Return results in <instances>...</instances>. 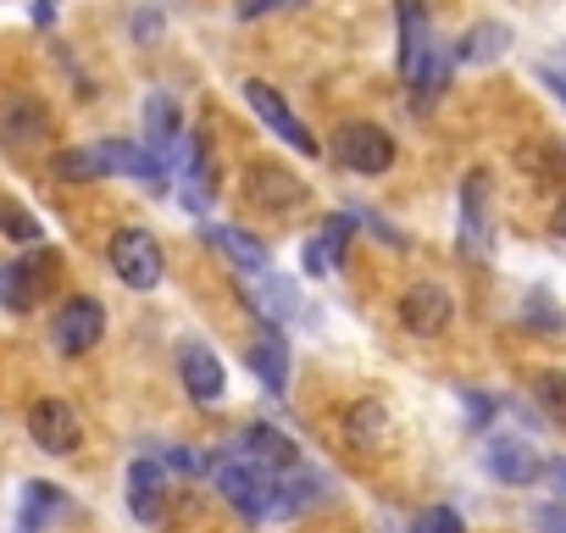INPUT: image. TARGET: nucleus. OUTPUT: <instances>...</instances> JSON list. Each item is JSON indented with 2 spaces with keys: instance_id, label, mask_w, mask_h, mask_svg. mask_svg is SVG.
<instances>
[{
  "instance_id": "1",
  "label": "nucleus",
  "mask_w": 566,
  "mask_h": 533,
  "mask_svg": "<svg viewBox=\"0 0 566 533\" xmlns=\"http://www.w3.org/2000/svg\"><path fill=\"white\" fill-rule=\"evenodd\" d=\"M211 478H217L222 500L239 505L250 522L290 516V505H283V489H277V467H266V461H255V456H222Z\"/></svg>"
},
{
  "instance_id": "2",
  "label": "nucleus",
  "mask_w": 566,
  "mask_h": 533,
  "mask_svg": "<svg viewBox=\"0 0 566 533\" xmlns=\"http://www.w3.org/2000/svg\"><path fill=\"white\" fill-rule=\"evenodd\" d=\"M106 261H112V273H117L128 290H156V284L167 279V255H161L156 233H150V228H134V222L112 233Z\"/></svg>"
},
{
  "instance_id": "3",
  "label": "nucleus",
  "mask_w": 566,
  "mask_h": 533,
  "mask_svg": "<svg viewBox=\"0 0 566 533\" xmlns=\"http://www.w3.org/2000/svg\"><path fill=\"white\" fill-rule=\"evenodd\" d=\"M101 334H106V306H101L95 295H73V301H62V312L51 317V345H56L67 362L90 356V351L101 345Z\"/></svg>"
},
{
  "instance_id": "4",
  "label": "nucleus",
  "mask_w": 566,
  "mask_h": 533,
  "mask_svg": "<svg viewBox=\"0 0 566 533\" xmlns=\"http://www.w3.org/2000/svg\"><path fill=\"white\" fill-rule=\"evenodd\" d=\"M244 101H250V112H255L283 145H290V150H301V156H317V150H323V139L290 112V101H283L266 79H250V84H244Z\"/></svg>"
},
{
  "instance_id": "5",
  "label": "nucleus",
  "mask_w": 566,
  "mask_h": 533,
  "mask_svg": "<svg viewBox=\"0 0 566 533\" xmlns=\"http://www.w3.org/2000/svg\"><path fill=\"white\" fill-rule=\"evenodd\" d=\"M51 279H56V255H51V250H45V255H18V261H7V266H0V306L18 312V317H29V312L40 306V295L51 290Z\"/></svg>"
},
{
  "instance_id": "6",
  "label": "nucleus",
  "mask_w": 566,
  "mask_h": 533,
  "mask_svg": "<svg viewBox=\"0 0 566 533\" xmlns=\"http://www.w3.org/2000/svg\"><path fill=\"white\" fill-rule=\"evenodd\" d=\"M334 156H339L350 173L378 178V173H389V167H395V134H389V128H378V123H345V128H339V139H334Z\"/></svg>"
},
{
  "instance_id": "7",
  "label": "nucleus",
  "mask_w": 566,
  "mask_h": 533,
  "mask_svg": "<svg viewBox=\"0 0 566 533\" xmlns=\"http://www.w3.org/2000/svg\"><path fill=\"white\" fill-rule=\"evenodd\" d=\"M450 317H455V295H450L444 284H433V279H422V284H411V290L400 295V328L417 334V339L444 334Z\"/></svg>"
},
{
  "instance_id": "8",
  "label": "nucleus",
  "mask_w": 566,
  "mask_h": 533,
  "mask_svg": "<svg viewBox=\"0 0 566 533\" xmlns=\"http://www.w3.org/2000/svg\"><path fill=\"white\" fill-rule=\"evenodd\" d=\"M29 439L40 450H51V456H73L78 439H84V422H78V411L62 395H45V400L29 406Z\"/></svg>"
},
{
  "instance_id": "9",
  "label": "nucleus",
  "mask_w": 566,
  "mask_h": 533,
  "mask_svg": "<svg viewBox=\"0 0 566 533\" xmlns=\"http://www.w3.org/2000/svg\"><path fill=\"white\" fill-rule=\"evenodd\" d=\"M395 23H400V79L417 90L428 56H433V23H428V7L422 0H395Z\"/></svg>"
},
{
  "instance_id": "10",
  "label": "nucleus",
  "mask_w": 566,
  "mask_h": 533,
  "mask_svg": "<svg viewBox=\"0 0 566 533\" xmlns=\"http://www.w3.org/2000/svg\"><path fill=\"white\" fill-rule=\"evenodd\" d=\"M178 378H184L189 400H195V406H206V411H217V406H222V395H228L222 362H217L200 339H184V345H178Z\"/></svg>"
},
{
  "instance_id": "11",
  "label": "nucleus",
  "mask_w": 566,
  "mask_h": 533,
  "mask_svg": "<svg viewBox=\"0 0 566 533\" xmlns=\"http://www.w3.org/2000/svg\"><path fill=\"white\" fill-rule=\"evenodd\" d=\"M101 150V167H106V178L117 173V178H134L139 189H150V195H167V167L145 150V145H128V139H106V145H95Z\"/></svg>"
},
{
  "instance_id": "12",
  "label": "nucleus",
  "mask_w": 566,
  "mask_h": 533,
  "mask_svg": "<svg viewBox=\"0 0 566 533\" xmlns=\"http://www.w3.org/2000/svg\"><path fill=\"white\" fill-rule=\"evenodd\" d=\"M483 467H489V478H500V483H511V489H527V483L544 478L538 450H533L527 439H511V433H500V439L483 445Z\"/></svg>"
},
{
  "instance_id": "13",
  "label": "nucleus",
  "mask_w": 566,
  "mask_h": 533,
  "mask_svg": "<svg viewBox=\"0 0 566 533\" xmlns=\"http://www.w3.org/2000/svg\"><path fill=\"white\" fill-rule=\"evenodd\" d=\"M45 139H51L45 101H34V95H7L0 101V145L29 150V145H45Z\"/></svg>"
},
{
  "instance_id": "14",
  "label": "nucleus",
  "mask_w": 566,
  "mask_h": 533,
  "mask_svg": "<svg viewBox=\"0 0 566 533\" xmlns=\"http://www.w3.org/2000/svg\"><path fill=\"white\" fill-rule=\"evenodd\" d=\"M178 145H184V117H178V101L167 95V90H156L150 101H145V150L172 173V161H178Z\"/></svg>"
},
{
  "instance_id": "15",
  "label": "nucleus",
  "mask_w": 566,
  "mask_h": 533,
  "mask_svg": "<svg viewBox=\"0 0 566 533\" xmlns=\"http://www.w3.org/2000/svg\"><path fill=\"white\" fill-rule=\"evenodd\" d=\"M350 233H356V217L350 211H334L328 222H323V233L317 239H306V250H301V261H306V273H339L345 266V244H350Z\"/></svg>"
},
{
  "instance_id": "16",
  "label": "nucleus",
  "mask_w": 566,
  "mask_h": 533,
  "mask_svg": "<svg viewBox=\"0 0 566 533\" xmlns=\"http://www.w3.org/2000/svg\"><path fill=\"white\" fill-rule=\"evenodd\" d=\"M244 301H250L255 317H266V323H290V317L301 312V290H295L290 279H277L272 266H266V273H255V284H244Z\"/></svg>"
},
{
  "instance_id": "17",
  "label": "nucleus",
  "mask_w": 566,
  "mask_h": 533,
  "mask_svg": "<svg viewBox=\"0 0 566 533\" xmlns=\"http://www.w3.org/2000/svg\"><path fill=\"white\" fill-rule=\"evenodd\" d=\"M461 244H467V255L489 250V184H483V173H467V184H461Z\"/></svg>"
},
{
  "instance_id": "18",
  "label": "nucleus",
  "mask_w": 566,
  "mask_h": 533,
  "mask_svg": "<svg viewBox=\"0 0 566 533\" xmlns=\"http://www.w3.org/2000/svg\"><path fill=\"white\" fill-rule=\"evenodd\" d=\"M161 505H167V472L156 461H134L128 467V511L139 522H161Z\"/></svg>"
},
{
  "instance_id": "19",
  "label": "nucleus",
  "mask_w": 566,
  "mask_h": 533,
  "mask_svg": "<svg viewBox=\"0 0 566 533\" xmlns=\"http://www.w3.org/2000/svg\"><path fill=\"white\" fill-rule=\"evenodd\" d=\"M250 367H255V378H261L272 395L290 389V345H283L277 328H266V334L250 339Z\"/></svg>"
},
{
  "instance_id": "20",
  "label": "nucleus",
  "mask_w": 566,
  "mask_h": 533,
  "mask_svg": "<svg viewBox=\"0 0 566 533\" xmlns=\"http://www.w3.org/2000/svg\"><path fill=\"white\" fill-rule=\"evenodd\" d=\"M206 239L239 266L244 279H255V273H266L272 266V255H266V244L261 239H250V233H239V228H217V222H206Z\"/></svg>"
},
{
  "instance_id": "21",
  "label": "nucleus",
  "mask_w": 566,
  "mask_h": 533,
  "mask_svg": "<svg viewBox=\"0 0 566 533\" xmlns=\"http://www.w3.org/2000/svg\"><path fill=\"white\" fill-rule=\"evenodd\" d=\"M62 511H67V494L56 483H29L23 489V511H18V533H45Z\"/></svg>"
},
{
  "instance_id": "22",
  "label": "nucleus",
  "mask_w": 566,
  "mask_h": 533,
  "mask_svg": "<svg viewBox=\"0 0 566 533\" xmlns=\"http://www.w3.org/2000/svg\"><path fill=\"white\" fill-rule=\"evenodd\" d=\"M250 200L255 206H272V211H283V206H301L306 200V189L283 173V167H255L250 173Z\"/></svg>"
},
{
  "instance_id": "23",
  "label": "nucleus",
  "mask_w": 566,
  "mask_h": 533,
  "mask_svg": "<svg viewBox=\"0 0 566 533\" xmlns=\"http://www.w3.org/2000/svg\"><path fill=\"white\" fill-rule=\"evenodd\" d=\"M51 178H62V184H95V178H106L101 150H90V145L56 150V156H51Z\"/></svg>"
},
{
  "instance_id": "24",
  "label": "nucleus",
  "mask_w": 566,
  "mask_h": 533,
  "mask_svg": "<svg viewBox=\"0 0 566 533\" xmlns=\"http://www.w3.org/2000/svg\"><path fill=\"white\" fill-rule=\"evenodd\" d=\"M244 450H250L255 461H266V467H277V472L301 461V456H295V445H290V439H283L277 428H266V422H255V428L244 433Z\"/></svg>"
},
{
  "instance_id": "25",
  "label": "nucleus",
  "mask_w": 566,
  "mask_h": 533,
  "mask_svg": "<svg viewBox=\"0 0 566 533\" xmlns=\"http://www.w3.org/2000/svg\"><path fill=\"white\" fill-rule=\"evenodd\" d=\"M0 233L18 239V244H45V222L29 206H18L12 195H0Z\"/></svg>"
},
{
  "instance_id": "26",
  "label": "nucleus",
  "mask_w": 566,
  "mask_h": 533,
  "mask_svg": "<svg viewBox=\"0 0 566 533\" xmlns=\"http://www.w3.org/2000/svg\"><path fill=\"white\" fill-rule=\"evenodd\" d=\"M505 45H511V29L505 23H478L467 40H461V62H494V56H505Z\"/></svg>"
},
{
  "instance_id": "27",
  "label": "nucleus",
  "mask_w": 566,
  "mask_h": 533,
  "mask_svg": "<svg viewBox=\"0 0 566 533\" xmlns=\"http://www.w3.org/2000/svg\"><path fill=\"white\" fill-rule=\"evenodd\" d=\"M533 400H538V411H544L549 422L566 428V373H555V367L533 373Z\"/></svg>"
},
{
  "instance_id": "28",
  "label": "nucleus",
  "mask_w": 566,
  "mask_h": 533,
  "mask_svg": "<svg viewBox=\"0 0 566 533\" xmlns=\"http://www.w3.org/2000/svg\"><path fill=\"white\" fill-rule=\"evenodd\" d=\"M411 533H467V522L455 505H428V511H417Z\"/></svg>"
},
{
  "instance_id": "29",
  "label": "nucleus",
  "mask_w": 566,
  "mask_h": 533,
  "mask_svg": "<svg viewBox=\"0 0 566 533\" xmlns=\"http://www.w3.org/2000/svg\"><path fill=\"white\" fill-rule=\"evenodd\" d=\"M533 527L538 533H566V505H533Z\"/></svg>"
},
{
  "instance_id": "30",
  "label": "nucleus",
  "mask_w": 566,
  "mask_h": 533,
  "mask_svg": "<svg viewBox=\"0 0 566 533\" xmlns=\"http://www.w3.org/2000/svg\"><path fill=\"white\" fill-rule=\"evenodd\" d=\"M134 34H139L145 45H150V40L161 34V18H156V12H145V18H134Z\"/></svg>"
},
{
  "instance_id": "31",
  "label": "nucleus",
  "mask_w": 566,
  "mask_h": 533,
  "mask_svg": "<svg viewBox=\"0 0 566 533\" xmlns=\"http://www.w3.org/2000/svg\"><path fill=\"white\" fill-rule=\"evenodd\" d=\"M467 411H472V422H483V417H494V400L489 395H467Z\"/></svg>"
},
{
  "instance_id": "32",
  "label": "nucleus",
  "mask_w": 566,
  "mask_h": 533,
  "mask_svg": "<svg viewBox=\"0 0 566 533\" xmlns=\"http://www.w3.org/2000/svg\"><path fill=\"white\" fill-rule=\"evenodd\" d=\"M544 478H549V483L566 494V461H544Z\"/></svg>"
},
{
  "instance_id": "33",
  "label": "nucleus",
  "mask_w": 566,
  "mask_h": 533,
  "mask_svg": "<svg viewBox=\"0 0 566 533\" xmlns=\"http://www.w3.org/2000/svg\"><path fill=\"white\" fill-rule=\"evenodd\" d=\"M283 7H301V0H283Z\"/></svg>"
},
{
  "instance_id": "34",
  "label": "nucleus",
  "mask_w": 566,
  "mask_h": 533,
  "mask_svg": "<svg viewBox=\"0 0 566 533\" xmlns=\"http://www.w3.org/2000/svg\"><path fill=\"white\" fill-rule=\"evenodd\" d=\"M560 62H566V56H560Z\"/></svg>"
}]
</instances>
